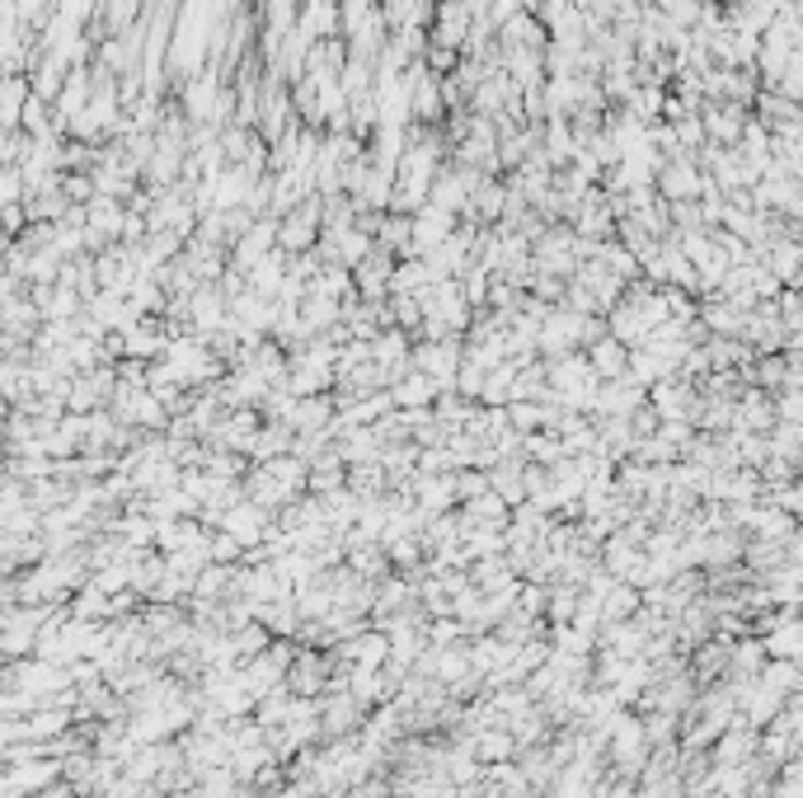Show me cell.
<instances>
[{
  "label": "cell",
  "mask_w": 803,
  "mask_h": 798,
  "mask_svg": "<svg viewBox=\"0 0 803 798\" xmlns=\"http://www.w3.org/2000/svg\"><path fill=\"white\" fill-rule=\"evenodd\" d=\"M385 395H390V405H395V409H428L437 399V381H428L423 371L409 367V371H400L395 381L385 386Z\"/></svg>",
  "instance_id": "1"
},
{
  "label": "cell",
  "mask_w": 803,
  "mask_h": 798,
  "mask_svg": "<svg viewBox=\"0 0 803 798\" xmlns=\"http://www.w3.org/2000/svg\"><path fill=\"white\" fill-rule=\"evenodd\" d=\"M282 423L291 432H329V423H334V399L329 395H306L291 405V413L282 418Z\"/></svg>",
  "instance_id": "2"
},
{
  "label": "cell",
  "mask_w": 803,
  "mask_h": 798,
  "mask_svg": "<svg viewBox=\"0 0 803 798\" xmlns=\"http://www.w3.org/2000/svg\"><path fill=\"white\" fill-rule=\"evenodd\" d=\"M583 357H587V367H593L597 381H616V376H625V362H630V348L616 344L611 334H601L597 344H587V348H583Z\"/></svg>",
  "instance_id": "3"
}]
</instances>
